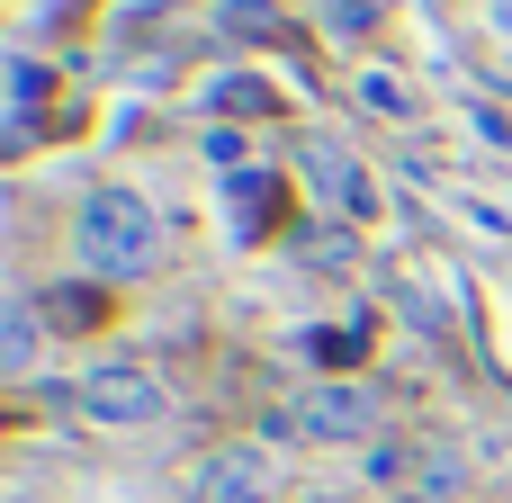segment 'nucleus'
<instances>
[{
	"instance_id": "9",
	"label": "nucleus",
	"mask_w": 512,
	"mask_h": 503,
	"mask_svg": "<svg viewBox=\"0 0 512 503\" xmlns=\"http://www.w3.org/2000/svg\"><path fill=\"white\" fill-rule=\"evenodd\" d=\"M9 108H18V117L36 108V63H27V54H9Z\"/></svg>"
},
{
	"instance_id": "6",
	"label": "nucleus",
	"mask_w": 512,
	"mask_h": 503,
	"mask_svg": "<svg viewBox=\"0 0 512 503\" xmlns=\"http://www.w3.org/2000/svg\"><path fill=\"white\" fill-rule=\"evenodd\" d=\"M0 315H9V324H0V360H9V369H36V306L9 297Z\"/></svg>"
},
{
	"instance_id": "10",
	"label": "nucleus",
	"mask_w": 512,
	"mask_h": 503,
	"mask_svg": "<svg viewBox=\"0 0 512 503\" xmlns=\"http://www.w3.org/2000/svg\"><path fill=\"white\" fill-rule=\"evenodd\" d=\"M45 306H54V324H90V315H99V306H90V297H72V288H54Z\"/></svg>"
},
{
	"instance_id": "7",
	"label": "nucleus",
	"mask_w": 512,
	"mask_h": 503,
	"mask_svg": "<svg viewBox=\"0 0 512 503\" xmlns=\"http://www.w3.org/2000/svg\"><path fill=\"white\" fill-rule=\"evenodd\" d=\"M360 108H369V117H414V99H405V81H396L387 63L360 72Z\"/></svg>"
},
{
	"instance_id": "1",
	"label": "nucleus",
	"mask_w": 512,
	"mask_h": 503,
	"mask_svg": "<svg viewBox=\"0 0 512 503\" xmlns=\"http://www.w3.org/2000/svg\"><path fill=\"white\" fill-rule=\"evenodd\" d=\"M72 261L90 279H144L162 261V216L135 189H90L81 216H72Z\"/></svg>"
},
{
	"instance_id": "4",
	"label": "nucleus",
	"mask_w": 512,
	"mask_h": 503,
	"mask_svg": "<svg viewBox=\"0 0 512 503\" xmlns=\"http://www.w3.org/2000/svg\"><path fill=\"white\" fill-rule=\"evenodd\" d=\"M297 162H306V189L324 198V207H342V216H369V171L333 144V135H306L297 144Z\"/></svg>"
},
{
	"instance_id": "8",
	"label": "nucleus",
	"mask_w": 512,
	"mask_h": 503,
	"mask_svg": "<svg viewBox=\"0 0 512 503\" xmlns=\"http://www.w3.org/2000/svg\"><path fill=\"white\" fill-rule=\"evenodd\" d=\"M207 108H270V81H252V72H225V81H207Z\"/></svg>"
},
{
	"instance_id": "5",
	"label": "nucleus",
	"mask_w": 512,
	"mask_h": 503,
	"mask_svg": "<svg viewBox=\"0 0 512 503\" xmlns=\"http://www.w3.org/2000/svg\"><path fill=\"white\" fill-rule=\"evenodd\" d=\"M198 503H279V468L261 450H216L198 468Z\"/></svg>"
},
{
	"instance_id": "11",
	"label": "nucleus",
	"mask_w": 512,
	"mask_h": 503,
	"mask_svg": "<svg viewBox=\"0 0 512 503\" xmlns=\"http://www.w3.org/2000/svg\"><path fill=\"white\" fill-rule=\"evenodd\" d=\"M369 18H378V9H369V0H333V27H342V36H360V27H369Z\"/></svg>"
},
{
	"instance_id": "2",
	"label": "nucleus",
	"mask_w": 512,
	"mask_h": 503,
	"mask_svg": "<svg viewBox=\"0 0 512 503\" xmlns=\"http://www.w3.org/2000/svg\"><path fill=\"white\" fill-rule=\"evenodd\" d=\"M72 405H81L90 423H108V432H144V423L171 414V396H162V378H153L144 360H99V369L72 387Z\"/></svg>"
},
{
	"instance_id": "3",
	"label": "nucleus",
	"mask_w": 512,
	"mask_h": 503,
	"mask_svg": "<svg viewBox=\"0 0 512 503\" xmlns=\"http://www.w3.org/2000/svg\"><path fill=\"white\" fill-rule=\"evenodd\" d=\"M279 423H288L297 441H369V432H378V387H369V378H324V387H306Z\"/></svg>"
},
{
	"instance_id": "12",
	"label": "nucleus",
	"mask_w": 512,
	"mask_h": 503,
	"mask_svg": "<svg viewBox=\"0 0 512 503\" xmlns=\"http://www.w3.org/2000/svg\"><path fill=\"white\" fill-rule=\"evenodd\" d=\"M486 18H495V36L512 45V0H486Z\"/></svg>"
}]
</instances>
